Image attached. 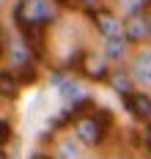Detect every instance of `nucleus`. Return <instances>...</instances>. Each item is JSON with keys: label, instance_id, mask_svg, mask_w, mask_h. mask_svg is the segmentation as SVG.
<instances>
[{"label": "nucleus", "instance_id": "nucleus-7", "mask_svg": "<svg viewBox=\"0 0 151 159\" xmlns=\"http://www.w3.org/2000/svg\"><path fill=\"white\" fill-rule=\"evenodd\" d=\"M132 77L151 85V52H140L132 61Z\"/></svg>", "mask_w": 151, "mask_h": 159}, {"label": "nucleus", "instance_id": "nucleus-9", "mask_svg": "<svg viewBox=\"0 0 151 159\" xmlns=\"http://www.w3.org/2000/svg\"><path fill=\"white\" fill-rule=\"evenodd\" d=\"M110 85H113V91H116L118 96H129L132 93V80H129V74L124 71V69H116V71H110Z\"/></svg>", "mask_w": 151, "mask_h": 159}, {"label": "nucleus", "instance_id": "nucleus-4", "mask_svg": "<svg viewBox=\"0 0 151 159\" xmlns=\"http://www.w3.org/2000/svg\"><path fill=\"white\" fill-rule=\"evenodd\" d=\"M124 36L129 41H143L151 36V14L140 11V14H132L129 22H124Z\"/></svg>", "mask_w": 151, "mask_h": 159}, {"label": "nucleus", "instance_id": "nucleus-1", "mask_svg": "<svg viewBox=\"0 0 151 159\" xmlns=\"http://www.w3.org/2000/svg\"><path fill=\"white\" fill-rule=\"evenodd\" d=\"M55 19L52 0H19L14 6V22L19 28H44Z\"/></svg>", "mask_w": 151, "mask_h": 159}, {"label": "nucleus", "instance_id": "nucleus-14", "mask_svg": "<svg viewBox=\"0 0 151 159\" xmlns=\"http://www.w3.org/2000/svg\"><path fill=\"white\" fill-rule=\"evenodd\" d=\"M124 3V8L129 11V14H140V11H146V6H149V0H121Z\"/></svg>", "mask_w": 151, "mask_h": 159}, {"label": "nucleus", "instance_id": "nucleus-15", "mask_svg": "<svg viewBox=\"0 0 151 159\" xmlns=\"http://www.w3.org/2000/svg\"><path fill=\"white\" fill-rule=\"evenodd\" d=\"M8 137H11V126H8V121L0 118V148L8 143Z\"/></svg>", "mask_w": 151, "mask_h": 159}, {"label": "nucleus", "instance_id": "nucleus-12", "mask_svg": "<svg viewBox=\"0 0 151 159\" xmlns=\"http://www.w3.org/2000/svg\"><path fill=\"white\" fill-rule=\"evenodd\" d=\"M58 88H61V96H63L66 102H80V99H83V88H80L74 80H63Z\"/></svg>", "mask_w": 151, "mask_h": 159}, {"label": "nucleus", "instance_id": "nucleus-16", "mask_svg": "<svg viewBox=\"0 0 151 159\" xmlns=\"http://www.w3.org/2000/svg\"><path fill=\"white\" fill-rule=\"evenodd\" d=\"M61 151H63V157H66V159H74V157H77L74 148H71V143H63V145H61Z\"/></svg>", "mask_w": 151, "mask_h": 159}, {"label": "nucleus", "instance_id": "nucleus-8", "mask_svg": "<svg viewBox=\"0 0 151 159\" xmlns=\"http://www.w3.org/2000/svg\"><path fill=\"white\" fill-rule=\"evenodd\" d=\"M30 55H33V49L28 47V41H11L8 44V61H11L14 69L30 63Z\"/></svg>", "mask_w": 151, "mask_h": 159}, {"label": "nucleus", "instance_id": "nucleus-20", "mask_svg": "<svg viewBox=\"0 0 151 159\" xmlns=\"http://www.w3.org/2000/svg\"><path fill=\"white\" fill-rule=\"evenodd\" d=\"M33 159H52V157H47V154H36Z\"/></svg>", "mask_w": 151, "mask_h": 159}, {"label": "nucleus", "instance_id": "nucleus-6", "mask_svg": "<svg viewBox=\"0 0 151 159\" xmlns=\"http://www.w3.org/2000/svg\"><path fill=\"white\" fill-rule=\"evenodd\" d=\"M80 71H83L88 80H107L110 77V71H107V63L96 58V55H83V61H80Z\"/></svg>", "mask_w": 151, "mask_h": 159}, {"label": "nucleus", "instance_id": "nucleus-3", "mask_svg": "<svg viewBox=\"0 0 151 159\" xmlns=\"http://www.w3.org/2000/svg\"><path fill=\"white\" fill-rule=\"evenodd\" d=\"M91 19H94L96 30H99L104 39L124 36V22H121V19H118L113 11H107V8H94V11H91Z\"/></svg>", "mask_w": 151, "mask_h": 159}, {"label": "nucleus", "instance_id": "nucleus-13", "mask_svg": "<svg viewBox=\"0 0 151 159\" xmlns=\"http://www.w3.org/2000/svg\"><path fill=\"white\" fill-rule=\"evenodd\" d=\"M36 80V66L33 61L30 63H25V66H19V82H33Z\"/></svg>", "mask_w": 151, "mask_h": 159}, {"label": "nucleus", "instance_id": "nucleus-17", "mask_svg": "<svg viewBox=\"0 0 151 159\" xmlns=\"http://www.w3.org/2000/svg\"><path fill=\"white\" fill-rule=\"evenodd\" d=\"M102 0H80V6H85L88 11H94V6H99Z\"/></svg>", "mask_w": 151, "mask_h": 159}, {"label": "nucleus", "instance_id": "nucleus-21", "mask_svg": "<svg viewBox=\"0 0 151 159\" xmlns=\"http://www.w3.org/2000/svg\"><path fill=\"white\" fill-rule=\"evenodd\" d=\"M0 159H6V154H3V148H0Z\"/></svg>", "mask_w": 151, "mask_h": 159}, {"label": "nucleus", "instance_id": "nucleus-19", "mask_svg": "<svg viewBox=\"0 0 151 159\" xmlns=\"http://www.w3.org/2000/svg\"><path fill=\"white\" fill-rule=\"evenodd\" d=\"M6 49V39H3V28H0V52Z\"/></svg>", "mask_w": 151, "mask_h": 159}, {"label": "nucleus", "instance_id": "nucleus-5", "mask_svg": "<svg viewBox=\"0 0 151 159\" xmlns=\"http://www.w3.org/2000/svg\"><path fill=\"white\" fill-rule=\"evenodd\" d=\"M124 104L137 121H149L151 118V96L149 93H135L132 91L129 96H124Z\"/></svg>", "mask_w": 151, "mask_h": 159}, {"label": "nucleus", "instance_id": "nucleus-2", "mask_svg": "<svg viewBox=\"0 0 151 159\" xmlns=\"http://www.w3.org/2000/svg\"><path fill=\"white\" fill-rule=\"evenodd\" d=\"M110 112L102 110L96 115H77V121H74V134H77V140L85 145H99L104 140V132L110 126Z\"/></svg>", "mask_w": 151, "mask_h": 159}, {"label": "nucleus", "instance_id": "nucleus-11", "mask_svg": "<svg viewBox=\"0 0 151 159\" xmlns=\"http://www.w3.org/2000/svg\"><path fill=\"white\" fill-rule=\"evenodd\" d=\"M126 36H113V39H107V44H104V55L107 58H113V61H121L124 58V52H126Z\"/></svg>", "mask_w": 151, "mask_h": 159}, {"label": "nucleus", "instance_id": "nucleus-10", "mask_svg": "<svg viewBox=\"0 0 151 159\" xmlns=\"http://www.w3.org/2000/svg\"><path fill=\"white\" fill-rule=\"evenodd\" d=\"M19 93V77L11 71H0V96L3 99H17Z\"/></svg>", "mask_w": 151, "mask_h": 159}, {"label": "nucleus", "instance_id": "nucleus-18", "mask_svg": "<svg viewBox=\"0 0 151 159\" xmlns=\"http://www.w3.org/2000/svg\"><path fill=\"white\" fill-rule=\"evenodd\" d=\"M143 140H146V148H149V154H151V126L146 129V134H143Z\"/></svg>", "mask_w": 151, "mask_h": 159}]
</instances>
